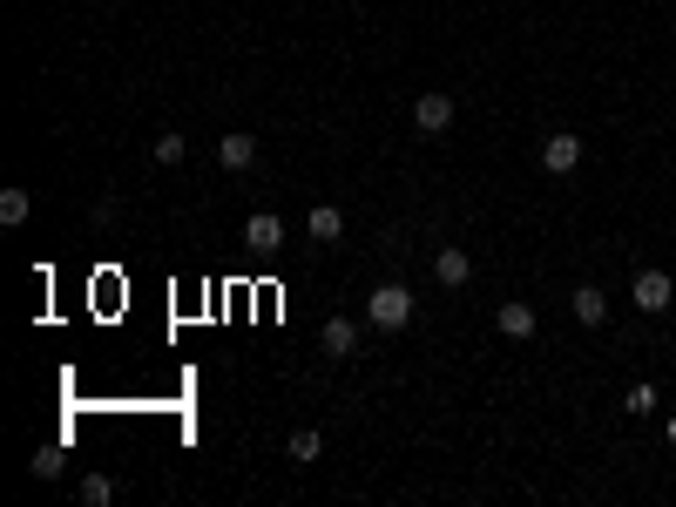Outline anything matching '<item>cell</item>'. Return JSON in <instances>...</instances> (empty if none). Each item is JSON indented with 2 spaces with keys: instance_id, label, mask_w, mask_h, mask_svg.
<instances>
[{
  "instance_id": "cell-16",
  "label": "cell",
  "mask_w": 676,
  "mask_h": 507,
  "mask_svg": "<svg viewBox=\"0 0 676 507\" xmlns=\"http://www.w3.org/2000/svg\"><path fill=\"white\" fill-rule=\"evenodd\" d=\"M156 163H183V136H176V129H163V136H156Z\"/></svg>"
},
{
  "instance_id": "cell-17",
  "label": "cell",
  "mask_w": 676,
  "mask_h": 507,
  "mask_svg": "<svg viewBox=\"0 0 676 507\" xmlns=\"http://www.w3.org/2000/svg\"><path fill=\"white\" fill-rule=\"evenodd\" d=\"M28 467H34V474H41V480H55V474H61V447H48V453H34Z\"/></svg>"
},
{
  "instance_id": "cell-3",
  "label": "cell",
  "mask_w": 676,
  "mask_h": 507,
  "mask_svg": "<svg viewBox=\"0 0 676 507\" xmlns=\"http://www.w3.org/2000/svg\"><path fill=\"white\" fill-rule=\"evenodd\" d=\"M575 163H582V136H575V129L548 136V149H541V169H548V176H568Z\"/></svg>"
},
{
  "instance_id": "cell-15",
  "label": "cell",
  "mask_w": 676,
  "mask_h": 507,
  "mask_svg": "<svg viewBox=\"0 0 676 507\" xmlns=\"http://www.w3.org/2000/svg\"><path fill=\"white\" fill-rule=\"evenodd\" d=\"M82 501H88V507H109V501H115V480H109V474H88V480H82Z\"/></svg>"
},
{
  "instance_id": "cell-2",
  "label": "cell",
  "mask_w": 676,
  "mask_h": 507,
  "mask_svg": "<svg viewBox=\"0 0 676 507\" xmlns=\"http://www.w3.org/2000/svg\"><path fill=\"white\" fill-rule=\"evenodd\" d=\"M413 129H420V136H447V129H453V95L426 88L420 102H413Z\"/></svg>"
},
{
  "instance_id": "cell-6",
  "label": "cell",
  "mask_w": 676,
  "mask_h": 507,
  "mask_svg": "<svg viewBox=\"0 0 676 507\" xmlns=\"http://www.w3.org/2000/svg\"><path fill=\"white\" fill-rule=\"evenodd\" d=\"M318 345H325L332 359H352V352H359V325H352V318H325V332H318Z\"/></svg>"
},
{
  "instance_id": "cell-4",
  "label": "cell",
  "mask_w": 676,
  "mask_h": 507,
  "mask_svg": "<svg viewBox=\"0 0 676 507\" xmlns=\"http://www.w3.org/2000/svg\"><path fill=\"white\" fill-rule=\"evenodd\" d=\"M244 244H251V251H284V217H278V210H251Z\"/></svg>"
},
{
  "instance_id": "cell-14",
  "label": "cell",
  "mask_w": 676,
  "mask_h": 507,
  "mask_svg": "<svg viewBox=\"0 0 676 507\" xmlns=\"http://www.w3.org/2000/svg\"><path fill=\"white\" fill-rule=\"evenodd\" d=\"M622 413H636V420H643V413H656V386H649V379H636V386L622 393Z\"/></svg>"
},
{
  "instance_id": "cell-9",
  "label": "cell",
  "mask_w": 676,
  "mask_h": 507,
  "mask_svg": "<svg viewBox=\"0 0 676 507\" xmlns=\"http://www.w3.org/2000/svg\"><path fill=\"white\" fill-rule=\"evenodd\" d=\"M507 338H535V305H521V298H507L501 305V318H494Z\"/></svg>"
},
{
  "instance_id": "cell-1",
  "label": "cell",
  "mask_w": 676,
  "mask_h": 507,
  "mask_svg": "<svg viewBox=\"0 0 676 507\" xmlns=\"http://www.w3.org/2000/svg\"><path fill=\"white\" fill-rule=\"evenodd\" d=\"M366 318L379 325V332H399V325L413 318V291H406V284H379V291L366 298Z\"/></svg>"
},
{
  "instance_id": "cell-10",
  "label": "cell",
  "mask_w": 676,
  "mask_h": 507,
  "mask_svg": "<svg viewBox=\"0 0 676 507\" xmlns=\"http://www.w3.org/2000/svg\"><path fill=\"white\" fill-rule=\"evenodd\" d=\"M338 237H345V217L332 203H311V244H338Z\"/></svg>"
},
{
  "instance_id": "cell-8",
  "label": "cell",
  "mask_w": 676,
  "mask_h": 507,
  "mask_svg": "<svg viewBox=\"0 0 676 507\" xmlns=\"http://www.w3.org/2000/svg\"><path fill=\"white\" fill-rule=\"evenodd\" d=\"M217 163H224V169H251L257 163V136H251V129H230L224 149H217Z\"/></svg>"
},
{
  "instance_id": "cell-13",
  "label": "cell",
  "mask_w": 676,
  "mask_h": 507,
  "mask_svg": "<svg viewBox=\"0 0 676 507\" xmlns=\"http://www.w3.org/2000/svg\"><path fill=\"white\" fill-rule=\"evenodd\" d=\"M291 460H298V467H311V460H318V453H325V440H318V433H311V426H298V433H291Z\"/></svg>"
},
{
  "instance_id": "cell-12",
  "label": "cell",
  "mask_w": 676,
  "mask_h": 507,
  "mask_svg": "<svg viewBox=\"0 0 676 507\" xmlns=\"http://www.w3.org/2000/svg\"><path fill=\"white\" fill-rule=\"evenodd\" d=\"M0 224H28V190H21V183L0 190Z\"/></svg>"
},
{
  "instance_id": "cell-11",
  "label": "cell",
  "mask_w": 676,
  "mask_h": 507,
  "mask_svg": "<svg viewBox=\"0 0 676 507\" xmlns=\"http://www.w3.org/2000/svg\"><path fill=\"white\" fill-rule=\"evenodd\" d=\"M568 305H575V318H582V325H602V318H609V298H602L595 284H582V291H575Z\"/></svg>"
},
{
  "instance_id": "cell-7",
  "label": "cell",
  "mask_w": 676,
  "mask_h": 507,
  "mask_svg": "<svg viewBox=\"0 0 676 507\" xmlns=\"http://www.w3.org/2000/svg\"><path fill=\"white\" fill-rule=\"evenodd\" d=\"M433 278L447 284V291H460V284L474 278V257H467V251H453V244H447V251L433 257Z\"/></svg>"
},
{
  "instance_id": "cell-5",
  "label": "cell",
  "mask_w": 676,
  "mask_h": 507,
  "mask_svg": "<svg viewBox=\"0 0 676 507\" xmlns=\"http://www.w3.org/2000/svg\"><path fill=\"white\" fill-rule=\"evenodd\" d=\"M670 298H676L670 271H636V311H670Z\"/></svg>"
},
{
  "instance_id": "cell-18",
  "label": "cell",
  "mask_w": 676,
  "mask_h": 507,
  "mask_svg": "<svg viewBox=\"0 0 676 507\" xmlns=\"http://www.w3.org/2000/svg\"><path fill=\"white\" fill-rule=\"evenodd\" d=\"M670 447H676V420H670Z\"/></svg>"
}]
</instances>
